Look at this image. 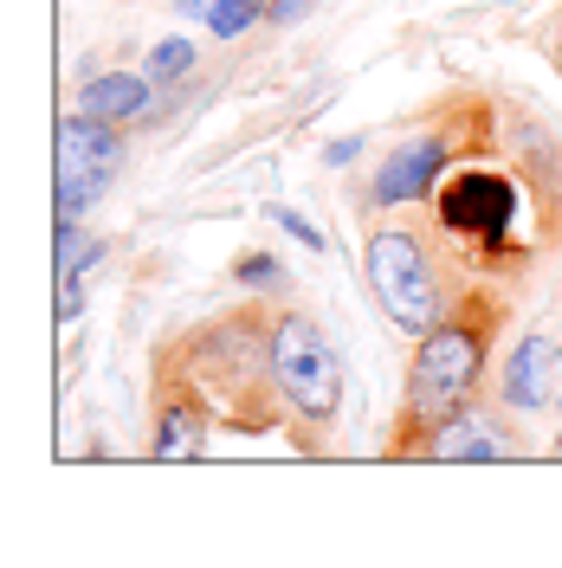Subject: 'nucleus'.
Instances as JSON below:
<instances>
[{
    "label": "nucleus",
    "mask_w": 562,
    "mask_h": 568,
    "mask_svg": "<svg viewBox=\"0 0 562 568\" xmlns=\"http://www.w3.org/2000/svg\"><path fill=\"white\" fill-rule=\"evenodd\" d=\"M485 382V323L472 317H440L426 336H414V362H408V394H401V420L433 433Z\"/></svg>",
    "instance_id": "obj_1"
},
{
    "label": "nucleus",
    "mask_w": 562,
    "mask_h": 568,
    "mask_svg": "<svg viewBox=\"0 0 562 568\" xmlns=\"http://www.w3.org/2000/svg\"><path fill=\"white\" fill-rule=\"evenodd\" d=\"M265 368H272V394L298 420L311 426L337 420V407H343V355L311 317L265 323Z\"/></svg>",
    "instance_id": "obj_2"
},
{
    "label": "nucleus",
    "mask_w": 562,
    "mask_h": 568,
    "mask_svg": "<svg viewBox=\"0 0 562 568\" xmlns=\"http://www.w3.org/2000/svg\"><path fill=\"white\" fill-rule=\"evenodd\" d=\"M362 265H369V291H375L382 317L401 336H426L433 323L446 317V291H440V272H433V252H426L421 233L375 226L369 246H362Z\"/></svg>",
    "instance_id": "obj_3"
},
{
    "label": "nucleus",
    "mask_w": 562,
    "mask_h": 568,
    "mask_svg": "<svg viewBox=\"0 0 562 568\" xmlns=\"http://www.w3.org/2000/svg\"><path fill=\"white\" fill-rule=\"evenodd\" d=\"M52 155H59V220H78L117 181L123 136H117V123H98V116L71 110L59 123V136H52Z\"/></svg>",
    "instance_id": "obj_4"
},
{
    "label": "nucleus",
    "mask_w": 562,
    "mask_h": 568,
    "mask_svg": "<svg viewBox=\"0 0 562 568\" xmlns=\"http://www.w3.org/2000/svg\"><path fill=\"white\" fill-rule=\"evenodd\" d=\"M446 162H453L446 136L401 142L382 169H375V181H369V201H375V207H408V201H421V194H433V187H440Z\"/></svg>",
    "instance_id": "obj_5"
},
{
    "label": "nucleus",
    "mask_w": 562,
    "mask_h": 568,
    "mask_svg": "<svg viewBox=\"0 0 562 568\" xmlns=\"http://www.w3.org/2000/svg\"><path fill=\"white\" fill-rule=\"evenodd\" d=\"M440 213H446V226L479 233L485 246H498V240H504V226H511V187H504L492 169H465L459 181H446Z\"/></svg>",
    "instance_id": "obj_6"
},
{
    "label": "nucleus",
    "mask_w": 562,
    "mask_h": 568,
    "mask_svg": "<svg viewBox=\"0 0 562 568\" xmlns=\"http://www.w3.org/2000/svg\"><path fill=\"white\" fill-rule=\"evenodd\" d=\"M556 368H562V349L543 336V329H536V336H524V343L511 349L504 375H498V388H504V400H511V407L543 414V407L556 400Z\"/></svg>",
    "instance_id": "obj_7"
},
{
    "label": "nucleus",
    "mask_w": 562,
    "mask_h": 568,
    "mask_svg": "<svg viewBox=\"0 0 562 568\" xmlns=\"http://www.w3.org/2000/svg\"><path fill=\"white\" fill-rule=\"evenodd\" d=\"M149 71H98L78 84V110L98 123H142L149 116Z\"/></svg>",
    "instance_id": "obj_8"
},
{
    "label": "nucleus",
    "mask_w": 562,
    "mask_h": 568,
    "mask_svg": "<svg viewBox=\"0 0 562 568\" xmlns=\"http://www.w3.org/2000/svg\"><path fill=\"white\" fill-rule=\"evenodd\" d=\"M421 459H440V465H459V459H511V439L498 433L492 420H479V414H453L446 426H433L421 439Z\"/></svg>",
    "instance_id": "obj_9"
},
{
    "label": "nucleus",
    "mask_w": 562,
    "mask_h": 568,
    "mask_svg": "<svg viewBox=\"0 0 562 568\" xmlns=\"http://www.w3.org/2000/svg\"><path fill=\"white\" fill-rule=\"evenodd\" d=\"M201 446H208V414H201V400H188V394H181V400H162L149 459L181 465V459H201Z\"/></svg>",
    "instance_id": "obj_10"
},
{
    "label": "nucleus",
    "mask_w": 562,
    "mask_h": 568,
    "mask_svg": "<svg viewBox=\"0 0 562 568\" xmlns=\"http://www.w3.org/2000/svg\"><path fill=\"white\" fill-rule=\"evenodd\" d=\"M52 246H59L52 252V272H59V278H84V272L98 265V252H104L78 220H59V240H52Z\"/></svg>",
    "instance_id": "obj_11"
},
{
    "label": "nucleus",
    "mask_w": 562,
    "mask_h": 568,
    "mask_svg": "<svg viewBox=\"0 0 562 568\" xmlns=\"http://www.w3.org/2000/svg\"><path fill=\"white\" fill-rule=\"evenodd\" d=\"M265 20V0H208V27L220 39H240Z\"/></svg>",
    "instance_id": "obj_12"
},
{
    "label": "nucleus",
    "mask_w": 562,
    "mask_h": 568,
    "mask_svg": "<svg viewBox=\"0 0 562 568\" xmlns=\"http://www.w3.org/2000/svg\"><path fill=\"white\" fill-rule=\"evenodd\" d=\"M188 71H194V45H188V39H162V45L149 52V78H155V84L188 78Z\"/></svg>",
    "instance_id": "obj_13"
},
{
    "label": "nucleus",
    "mask_w": 562,
    "mask_h": 568,
    "mask_svg": "<svg viewBox=\"0 0 562 568\" xmlns=\"http://www.w3.org/2000/svg\"><path fill=\"white\" fill-rule=\"evenodd\" d=\"M233 278L247 284V291H279L284 284V258H272V252H247V258L233 265Z\"/></svg>",
    "instance_id": "obj_14"
},
{
    "label": "nucleus",
    "mask_w": 562,
    "mask_h": 568,
    "mask_svg": "<svg viewBox=\"0 0 562 568\" xmlns=\"http://www.w3.org/2000/svg\"><path fill=\"white\" fill-rule=\"evenodd\" d=\"M265 213H272V220H279V226H284V233H291V240H298L304 252H323V233H317L304 213H291V207H265Z\"/></svg>",
    "instance_id": "obj_15"
},
{
    "label": "nucleus",
    "mask_w": 562,
    "mask_h": 568,
    "mask_svg": "<svg viewBox=\"0 0 562 568\" xmlns=\"http://www.w3.org/2000/svg\"><path fill=\"white\" fill-rule=\"evenodd\" d=\"M78 311H84V291H78V278H59V323H78Z\"/></svg>",
    "instance_id": "obj_16"
},
{
    "label": "nucleus",
    "mask_w": 562,
    "mask_h": 568,
    "mask_svg": "<svg viewBox=\"0 0 562 568\" xmlns=\"http://www.w3.org/2000/svg\"><path fill=\"white\" fill-rule=\"evenodd\" d=\"M362 155V136H337V142H323V162L330 169H343V162H355Z\"/></svg>",
    "instance_id": "obj_17"
},
{
    "label": "nucleus",
    "mask_w": 562,
    "mask_h": 568,
    "mask_svg": "<svg viewBox=\"0 0 562 568\" xmlns=\"http://www.w3.org/2000/svg\"><path fill=\"white\" fill-rule=\"evenodd\" d=\"M304 7H311V0H272V7H265V20H304Z\"/></svg>",
    "instance_id": "obj_18"
},
{
    "label": "nucleus",
    "mask_w": 562,
    "mask_h": 568,
    "mask_svg": "<svg viewBox=\"0 0 562 568\" xmlns=\"http://www.w3.org/2000/svg\"><path fill=\"white\" fill-rule=\"evenodd\" d=\"M550 59H556V71H562V20H556V39H550Z\"/></svg>",
    "instance_id": "obj_19"
},
{
    "label": "nucleus",
    "mask_w": 562,
    "mask_h": 568,
    "mask_svg": "<svg viewBox=\"0 0 562 568\" xmlns=\"http://www.w3.org/2000/svg\"><path fill=\"white\" fill-rule=\"evenodd\" d=\"M504 7H518V0H504Z\"/></svg>",
    "instance_id": "obj_20"
}]
</instances>
